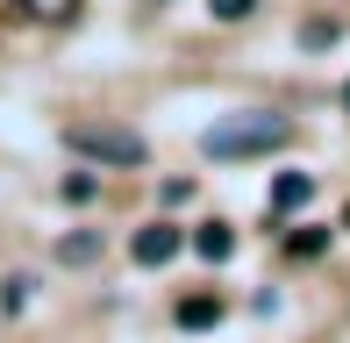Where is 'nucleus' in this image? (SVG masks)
I'll list each match as a JSON object with an SVG mask.
<instances>
[{"label": "nucleus", "instance_id": "obj_1", "mask_svg": "<svg viewBox=\"0 0 350 343\" xmlns=\"http://www.w3.org/2000/svg\"><path fill=\"white\" fill-rule=\"evenodd\" d=\"M286 122L279 115H236V122H215L208 136H200V150L208 158H258V150H279L286 143Z\"/></svg>", "mask_w": 350, "mask_h": 343}, {"label": "nucleus", "instance_id": "obj_2", "mask_svg": "<svg viewBox=\"0 0 350 343\" xmlns=\"http://www.w3.org/2000/svg\"><path fill=\"white\" fill-rule=\"evenodd\" d=\"M65 136H72L79 158H93V165H143V136L122 129V122H72Z\"/></svg>", "mask_w": 350, "mask_h": 343}, {"label": "nucleus", "instance_id": "obj_3", "mask_svg": "<svg viewBox=\"0 0 350 343\" xmlns=\"http://www.w3.org/2000/svg\"><path fill=\"white\" fill-rule=\"evenodd\" d=\"M179 229H172V222H150V229H136V243H129V251H136V264H165V258H179Z\"/></svg>", "mask_w": 350, "mask_h": 343}, {"label": "nucleus", "instance_id": "obj_4", "mask_svg": "<svg viewBox=\"0 0 350 343\" xmlns=\"http://www.w3.org/2000/svg\"><path fill=\"white\" fill-rule=\"evenodd\" d=\"M308 193H314V179H308V172H286V179L272 186V208H279V215H293Z\"/></svg>", "mask_w": 350, "mask_h": 343}, {"label": "nucleus", "instance_id": "obj_5", "mask_svg": "<svg viewBox=\"0 0 350 343\" xmlns=\"http://www.w3.org/2000/svg\"><path fill=\"white\" fill-rule=\"evenodd\" d=\"M57 258L65 264H93L100 258V236H93V229H72V236H57Z\"/></svg>", "mask_w": 350, "mask_h": 343}, {"label": "nucleus", "instance_id": "obj_6", "mask_svg": "<svg viewBox=\"0 0 350 343\" xmlns=\"http://www.w3.org/2000/svg\"><path fill=\"white\" fill-rule=\"evenodd\" d=\"M193 251L208 258V264H221V258L236 251V236H229V229H221V222H208V229H193Z\"/></svg>", "mask_w": 350, "mask_h": 343}, {"label": "nucleus", "instance_id": "obj_7", "mask_svg": "<svg viewBox=\"0 0 350 343\" xmlns=\"http://www.w3.org/2000/svg\"><path fill=\"white\" fill-rule=\"evenodd\" d=\"M179 322L186 329H208V322H221V301L215 293H193V301H179Z\"/></svg>", "mask_w": 350, "mask_h": 343}, {"label": "nucleus", "instance_id": "obj_8", "mask_svg": "<svg viewBox=\"0 0 350 343\" xmlns=\"http://www.w3.org/2000/svg\"><path fill=\"white\" fill-rule=\"evenodd\" d=\"M208 8H215V22H243V14L258 8V0H208Z\"/></svg>", "mask_w": 350, "mask_h": 343}, {"label": "nucleus", "instance_id": "obj_9", "mask_svg": "<svg viewBox=\"0 0 350 343\" xmlns=\"http://www.w3.org/2000/svg\"><path fill=\"white\" fill-rule=\"evenodd\" d=\"M322 243H329V236H322V229H300V236H293V243H286V251H293V258H314V251H322Z\"/></svg>", "mask_w": 350, "mask_h": 343}, {"label": "nucleus", "instance_id": "obj_10", "mask_svg": "<svg viewBox=\"0 0 350 343\" xmlns=\"http://www.w3.org/2000/svg\"><path fill=\"white\" fill-rule=\"evenodd\" d=\"M29 8H36V14H51V22H65V14L79 8V0H29Z\"/></svg>", "mask_w": 350, "mask_h": 343}, {"label": "nucleus", "instance_id": "obj_11", "mask_svg": "<svg viewBox=\"0 0 350 343\" xmlns=\"http://www.w3.org/2000/svg\"><path fill=\"white\" fill-rule=\"evenodd\" d=\"M343 107H350V86H343Z\"/></svg>", "mask_w": 350, "mask_h": 343}, {"label": "nucleus", "instance_id": "obj_12", "mask_svg": "<svg viewBox=\"0 0 350 343\" xmlns=\"http://www.w3.org/2000/svg\"><path fill=\"white\" fill-rule=\"evenodd\" d=\"M343 229H350V208H343Z\"/></svg>", "mask_w": 350, "mask_h": 343}]
</instances>
